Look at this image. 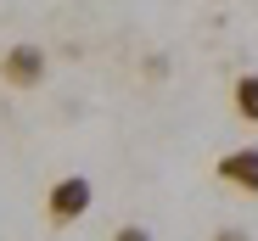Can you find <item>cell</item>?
<instances>
[{
  "mask_svg": "<svg viewBox=\"0 0 258 241\" xmlns=\"http://www.w3.org/2000/svg\"><path fill=\"white\" fill-rule=\"evenodd\" d=\"M230 107H236V118H241V124H258V73H241V78H236Z\"/></svg>",
  "mask_w": 258,
  "mask_h": 241,
  "instance_id": "obj_4",
  "label": "cell"
},
{
  "mask_svg": "<svg viewBox=\"0 0 258 241\" xmlns=\"http://www.w3.org/2000/svg\"><path fill=\"white\" fill-rule=\"evenodd\" d=\"M84 208H90V180L84 174H68V180H56L45 191V219L51 224H73Z\"/></svg>",
  "mask_w": 258,
  "mask_h": 241,
  "instance_id": "obj_2",
  "label": "cell"
},
{
  "mask_svg": "<svg viewBox=\"0 0 258 241\" xmlns=\"http://www.w3.org/2000/svg\"><path fill=\"white\" fill-rule=\"evenodd\" d=\"M219 180L236 185V191H247V196H258V146H241V151L219 157Z\"/></svg>",
  "mask_w": 258,
  "mask_h": 241,
  "instance_id": "obj_3",
  "label": "cell"
},
{
  "mask_svg": "<svg viewBox=\"0 0 258 241\" xmlns=\"http://www.w3.org/2000/svg\"><path fill=\"white\" fill-rule=\"evenodd\" d=\"M208 241H247V235H241V230H213Z\"/></svg>",
  "mask_w": 258,
  "mask_h": 241,
  "instance_id": "obj_6",
  "label": "cell"
},
{
  "mask_svg": "<svg viewBox=\"0 0 258 241\" xmlns=\"http://www.w3.org/2000/svg\"><path fill=\"white\" fill-rule=\"evenodd\" d=\"M112 241H152V235H146V230H141V224H123V230H118V235H112Z\"/></svg>",
  "mask_w": 258,
  "mask_h": 241,
  "instance_id": "obj_5",
  "label": "cell"
},
{
  "mask_svg": "<svg viewBox=\"0 0 258 241\" xmlns=\"http://www.w3.org/2000/svg\"><path fill=\"white\" fill-rule=\"evenodd\" d=\"M39 78H45V51L39 45H12V51H0V85H12V90H34Z\"/></svg>",
  "mask_w": 258,
  "mask_h": 241,
  "instance_id": "obj_1",
  "label": "cell"
}]
</instances>
